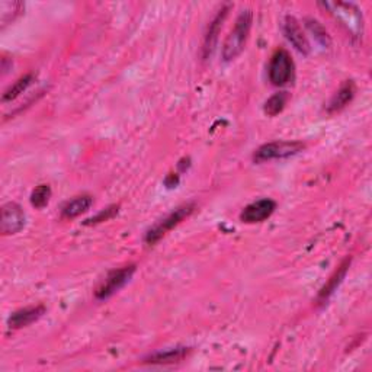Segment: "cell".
<instances>
[{"label": "cell", "instance_id": "11", "mask_svg": "<svg viewBox=\"0 0 372 372\" xmlns=\"http://www.w3.org/2000/svg\"><path fill=\"white\" fill-rule=\"evenodd\" d=\"M46 311L47 308L42 304L21 308L18 311H15L13 315L8 319V326L15 330L22 329V327H26L29 324L38 321L44 315H46Z\"/></svg>", "mask_w": 372, "mask_h": 372}, {"label": "cell", "instance_id": "10", "mask_svg": "<svg viewBox=\"0 0 372 372\" xmlns=\"http://www.w3.org/2000/svg\"><path fill=\"white\" fill-rule=\"evenodd\" d=\"M282 31H284L287 39L292 44L295 50H299L304 55L310 53V42L304 35L299 21L294 17H285L284 22H282Z\"/></svg>", "mask_w": 372, "mask_h": 372}, {"label": "cell", "instance_id": "19", "mask_svg": "<svg viewBox=\"0 0 372 372\" xmlns=\"http://www.w3.org/2000/svg\"><path fill=\"white\" fill-rule=\"evenodd\" d=\"M305 26L308 28V31L315 35V38L321 44L323 47H330V37L327 34V31L324 29V26L316 21V19H305Z\"/></svg>", "mask_w": 372, "mask_h": 372}, {"label": "cell", "instance_id": "2", "mask_svg": "<svg viewBox=\"0 0 372 372\" xmlns=\"http://www.w3.org/2000/svg\"><path fill=\"white\" fill-rule=\"evenodd\" d=\"M320 6L329 10L335 19L346 29L348 34H351V37L362 38L364 19L358 6L345 2H324L320 3Z\"/></svg>", "mask_w": 372, "mask_h": 372}, {"label": "cell", "instance_id": "7", "mask_svg": "<svg viewBox=\"0 0 372 372\" xmlns=\"http://www.w3.org/2000/svg\"><path fill=\"white\" fill-rule=\"evenodd\" d=\"M25 227V213L22 208L9 202L2 208V220H0V231L3 236L17 234Z\"/></svg>", "mask_w": 372, "mask_h": 372}, {"label": "cell", "instance_id": "13", "mask_svg": "<svg viewBox=\"0 0 372 372\" xmlns=\"http://www.w3.org/2000/svg\"><path fill=\"white\" fill-rule=\"evenodd\" d=\"M192 352L191 348H173L163 352H156L153 355H148L147 358H144V364H152V365H168V364H177L186 360L189 353Z\"/></svg>", "mask_w": 372, "mask_h": 372}, {"label": "cell", "instance_id": "9", "mask_svg": "<svg viewBox=\"0 0 372 372\" xmlns=\"http://www.w3.org/2000/svg\"><path fill=\"white\" fill-rule=\"evenodd\" d=\"M231 9V5H224L222 6L218 13L214 17V19L211 21L210 26H208V31L204 37V47H202V55L204 58H208L213 51H214V47L217 44V39H218V34L221 31L222 28V24H224L227 15H229V10Z\"/></svg>", "mask_w": 372, "mask_h": 372}, {"label": "cell", "instance_id": "17", "mask_svg": "<svg viewBox=\"0 0 372 372\" xmlns=\"http://www.w3.org/2000/svg\"><path fill=\"white\" fill-rule=\"evenodd\" d=\"M34 79H35V78H34V74H26V76L21 78L17 83H15L13 86H10V87L8 89V91L3 94L2 100H3V102H10V100H13V99H17L19 95H22V94L26 91V89H28L29 86L33 85Z\"/></svg>", "mask_w": 372, "mask_h": 372}, {"label": "cell", "instance_id": "18", "mask_svg": "<svg viewBox=\"0 0 372 372\" xmlns=\"http://www.w3.org/2000/svg\"><path fill=\"white\" fill-rule=\"evenodd\" d=\"M288 99H290V96H288L287 92L275 94L274 96H271L269 99L266 100V103H265V112L267 115H269V116H275V115L281 114L282 111H284Z\"/></svg>", "mask_w": 372, "mask_h": 372}, {"label": "cell", "instance_id": "3", "mask_svg": "<svg viewBox=\"0 0 372 372\" xmlns=\"http://www.w3.org/2000/svg\"><path fill=\"white\" fill-rule=\"evenodd\" d=\"M193 211H195V204L189 202L185 205H181L179 208H176L173 213H170L168 217L160 220L157 224H154L150 230L147 231L144 240L147 245H154L157 243L161 237H165L170 230H173L176 226H179L181 222L188 218Z\"/></svg>", "mask_w": 372, "mask_h": 372}, {"label": "cell", "instance_id": "8", "mask_svg": "<svg viewBox=\"0 0 372 372\" xmlns=\"http://www.w3.org/2000/svg\"><path fill=\"white\" fill-rule=\"evenodd\" d=\"M275 210L276 202L269 198H263L247 205L240 214V220L246 224H256V222H262L269 218Z\"/></svg>", "mask_w": 372, "mask_h": 372}, {"label": "cell", "instance_id": "16", "mask_svg": "<svg viewBox=\"0 0 372 372\" xmlns=\"http://www.w3.org/2000/svg\"><path fill=\"white\" fill-rule=\"evenodd\" d=\"M24 5L21 2H0V24L2 28L15 21V18L22 12Z\"/></svg>", "mask_w": 372, "mask_h": 372}, {"label": "cell", "instance_id": "5", "mask_svg": "<svg viewBox=\"0 0 372 372\" xmlns=\"http://www.w3.org/2000/svg\"><path fill=\"white\" fill-rule=\"evenodd\" d=\"M136 271H137L136 265H127L124 267H120V269L111 271L96 288L95 296L98 300L109 299V296H112L115 292H118L128 284L132 275L136 274Z\"/></svg>", "mask_w": 372, "mask_h": 372}, {"label": "cell", "instance_id": "12", "mask_svg": "<svg viewBox=\"0 0 372 372\" xmlns=\"http://www.w3.org/2000/svg\"><path fill=\"white\" fill-rule=\"evenodd\" d=\"M351 258H346L344 262L340 263V266L337 267V269L333 272V275L329 278V281L326 282V285L320 290L319 292V296H317V304L319 305H323L327 303V300L330 299V296L335 294V291H337L339 285L344 282L348 271H349V266H351Z\"/></svg>", "mask_w": 372, "mask_h": 372}, {"label": "cell", "instance_id": "21", "mask_svg": "<svg viewBox=\"0 0 372 372\" xmlns=\"http://www.w3.org/2000/svg\"><path fill=\"white\" fill-rule=\"evenodd\" d=\"M118 208H120L118 205H111V206L105 208V210H102L98 215L92 217L91 220H87V221H86V224H98V222H103V221L111 220L112 217L116 215Z\"/></svg>", "mask_w": 372, "mask_h": 372}, {"label": "cell", "instance_id": "20", "mask_svg": "<svg viewBox=\"0 0 372 372\" xmlns=\"http://www.w3.org/2000/svg\"><path fill=\"white\" fill-rule=\"evenodd\" d=\"M51 198V188L48 185H39L31 193V204L35 208H44Z\"/></svg>", "mask_w": 372, "mask_h": 372}, {"label": "cell", "instance_id": "14", "mask_svg": "<svg viewBox=\"0 0 372 372\" xmlns=\"http://www.w3.org/2000/svg\"><path fill=\"white\" fill-rule=\"evenodd\" d=\"M355 92H356L355 83L352 80H346L339 87V91L330 99L329 105H327V112L335 114V112L342 111L345 107H348L355 96Z\"/></svg>", "mask_w": 372, "mask_h": 372}, {"label": "cell", "instance_id": "6", "mask_svg": "<svg viewBox=\"0 0 372 372\" xmlns=\"http://www.w3.org/2000/svg\"><path fill=\"white\" fill-rule=\"evenodd\" d=\"M269 80L274 86H285L292 80L294 63L290 53L284 48L276 50L269 63Z\"/></svg>", "mask_w": 372, "mask_h": 372}, {"label": "cell", "instance_id": "15", "mask_svg": "<svg viewBox=\"0 0 372 372\" xmlns=\"http://www.w3.org/2000/svg\"><path fill=\"white\" fill-rule=\"evenodd\" d=\"M94 204V198L91 195H80V197H76L74 200L69 201L62 210V217L63 218H67V220H71V218H76L79 215H82L83 213H86L89 208L92 206Z\"/></svg>", "mask_w": 372, "mask_h": 372}, {"label": "cell", "instance_id": "1", "mask_svg": "<svg viewBox=\"0 0 372 372\" xmlns=\"http://www.w3.org/2000/svg\"><path fill=\"white\" fill-rule=\"evenodd\" d=\"M251 22H253V13L250 9L243 10L239 15V18L236 19L234 28L231 29L230 35L224 42V47H222V58H224L226 62L234 60V58H237L243 53L246 42L249 39Z\"/></svg>", "mask_w": 372, "mask_h": 372}, {"label": "cell", "instance_id": "4", "mask_svg": "<svg viewBox=\"0 0 372 372\" xmlns=\"http://www.w3.org/2000/svg\"><path fill=\"white\" fill-rule=\"evenodd\" d=\"M305 148V144L301 141H274L260 145L253 154L255 163H265L271 160L288 159L295 154L301 153Z\"/></svg>", "mask_w": 372, "mask_h": 372}]
</instances>
